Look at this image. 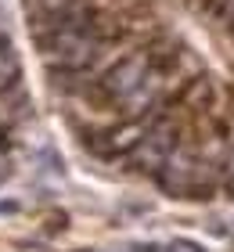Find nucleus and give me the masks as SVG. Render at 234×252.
Instances as JSON below:
<instances>
[{
    "label": "nucleus",
    "instance_id": "2",
    "mask_svg": "<svg viewBox=\"0 0 234 252\" xmlns=\"http://www.w3.org/2000/svg\"><path fill=\"white\" fill-rule=\"evenodd\" d=\"M0 213H15V202H4V205H0Z\"/></svg>",
    "mask_w": 234,
    "mask_h": 252
},
{
    "label": "nucleus",
    "instance_id": "1",
    "mask_svg": "<svg viewBox=\"0 0 234 252\" xmlns=\"http://www.w3.org/2000/svg\"><path fill=\"white\" fill-rule=\"evenodd\" d=\"M166 252H205V249L198 245V242H169Z\"/></svg>",
    "mask_w": 234,
    "mask_h": 252
}]
</instances>
